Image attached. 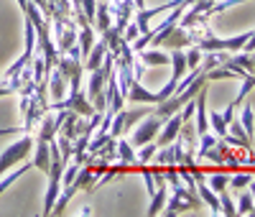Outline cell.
I'll return each mask as SVG.
<instances>
[{
    "instance_id": "1",
    "label": "cell",
    "mask_w": 255,
    "mask_h": 217,
    "mask_svg": "<svg viewBox=\"0 0 255 217\" xmlns=\"http://www.w3.org/2000/svg\"><path fill=\"white\" fill-rule=\"evenodd\" d=\"M36 143L33 133H26L23 138H18L15 143H10L3 154H0V177H3L5 171H10L13 166H18L20 161H26L31 156V146Z\"/></svg>"
},
{
    "instance_id": "2",
    "label": "cell",
    "mask_w": 255,
    "mask_h": 217,
    "mask_svg": "<svg viewBox=\"0 0 255 217\" xmlns=\"http://www.w3.org/2000/svg\"><path fill=\"white\" fill-rule=\"evenodd\" d=\"M163 120H166V118H158L156 113H148V115H143V123H140V125L133 130V138H130L133 148H140L143 143H151V141H156V136H158V130H161Z\"/></svg>"
},
{
    "instance_id": "3",
    "label": "cell",
    "mask_w": 255,
    "mask_h": 217,
    "mask_svg": "<svg viewBox=\"0 0 255 217\" xmlns=\"http://www.w3.org/2000/svg\"><path fill=\"white\" fill-rule=\"evenodd\" d=\"M143 115H148V110H120L113 115V123H110V136L113 138H120L123 133L133 128L135 120H143Z\"/></svg>"
},
{
    "instance_id": "4",
    "label": "cell",
    "mask_w": 255,
    "mask_h": 217,
    "mask_svg": "<svg viewBox=\"0 0 255 217\" xmlns=\"http://www.w3.org/2000/svg\"><path fill=\"white\" fill-rule=\"evenodd\" d=\"M181 123H184V115H181V110H179V113H174V115H168V118L163 120L161 130H158V136H156V143H158V146H168L171 141H176Z\"/></svg>"
},
{
    "instance_id": "5",
    "label": "cell",
    "mask_w": 255,
    "mask_h": 217,
    "mask_svg": "<svg viewBox=\"0 0 255 217\" xmlns=\"http://www.w3.org/2000/svg\"><path fill=\"white\" fill-rule=\"evenodd\" d=\"M232 115H235V105H227L222 113H217V110H212L209 113V128L215 130V133L222 138V136H227V125H230V120H232Z\"/></svg>"
},
{
    "instance_id": "6",
    "label": "cell",
    "mask_w": 255,
    "mask_h": 217,
    "mask_svg": "<svg viewBox=\"0 0 255 217\" xmlns=\"http://www.w3.org/2000/svg\"><path fill=\"white\" fill-rule=\"evenodd\" d=\"M46 84H49L51 97H54L56 102L67 97V87H69V82H67V77L61 74V69H59V67L49 69V74H46Z\"/></svg>"
},
{
    "instance_id": "7",
    "label": "cell",
    "mask_w": 255,
    "mask_h": 217,
    "mask_svg": "<svg viewBox=\"0 0 255 217\" xmlns=\"http://www.w3.org/2000/svg\"><path fill=\"white\" fill-rule=\"evenodd\" d=\"M125 102H161L158 100V92H148L145 87L140 84V79H135L133 77V82H130V90H128V95H125Z\"/></svg>"
},
{
    "instance_id": "8",
    "label": "cell",
    "mask_w": 255,
    "mask_h": 217,
    "mask_svg": "<svg viewBox=\"0 0 255 217\" xmlns=\"http://www.w3.org/2000/svg\"><path fill=\"white\" fill-rule=\"evenodd\" d=\"M176 141L184 146V151H191V154H194V151H197V143H199V133H197L194 123H191V120H184L181 128H179Z\"/></svg>"
},
{
    "instance_id": "9",
    "label": "cell",
    "mask_w": 255,
    "mask_h": 217,
    "mask_svg": "<svg viewBox=\"0 0 255 217\" xmlns=\"http://www.w3.org/2000/svg\"><path fill=\"white\" fill-rule=\"evenodd\" d=\"M33 146H36V154H33L31 164L49 177V171H51V148H49V141H36Z\"/></svg>"
},
{
    "instance_id": "10",
    "label": "cell",
    "mask_w": 255,
    "mask_h": 217,
    "mask_svg": "<svg viewBox=\"0 0 255 217\" xmlns=\"http://www.w3.org/2000/svg\"><path fill=\"white\" fill-rule=\"evenodd\" d=\"M105 56H108V46H105V41H95L92 49L87 54V59H84V72H92V69H100Z\"/></svg>"
},
{
    "instance_id": "11",
    "label": "cell",
    "mask_w": 255,
    "mask_h": 217,
    "mask_svg": "<svg viewBox=\"0 0 255 217\" xmlns=\"http://www.w3.org/2000/svg\"><path fill=\"white\" fill-rule=\"evenodd\" d=\"M140 61L145 64V67H163V64H171V54L166 51H158V49H140Z\"/></svg>"
},
{
    "instance_id": "12",
    "label": "cell",
    "mask_w": 255,
    "mask_h": 217,
    "mask_svg": "<svg viewBox=\"0 0 255 217\" xmlns=\"http://www.w3.org/2000/svg\"><path fill=\"white\" fill-rule=\"evenodd\" d=\"M197 192H199L202 202L212 210V215H222V212H220V194L212 189L207 182H197Z\"/></svg>"
},
{
    "instance_id": "13",
    "label": "cell",
    "mask_w": 255,
    "mask_h": 217,
    "mask_svg": "<svg viewBox=\"0 0 255 217\" xmlns=\"http://www.w3.org/2000/svg\"><path fill=\"white\" fill-rule=\"evenodd\" d=\"M102 41H105V46H108V51L113 56H120V46H123V31L113 23L110 28H105L102 31Z\"/></svg>"
},
{
    "instance_id": "14",
    "label": "cell",
    "mask_w": 255,
    "mask_h": 217,
    "mask_svg": "<svg viewBox=\"0 0 255 217\" xmlns=\"http://www.w3.org/2000/svg\"><path fill=\"white\" fill-rule=\"evenodd\" d=\"M92 26L102 33L105 28L113 26V18H110V8H108V0H97V8H95V20Z\"/></svg>"
},
{
    "instance_id": "15",
    "label": "cell",
    "mask_w": 255,
    "mask_h": 217,
    "mask_svg": "<svg viewBox=\"0 0 255 217\" xmlns=\"http://www.w3.org/2000/svg\"><path fill=\"white\" fill-rule=\"evenodd\" d=\"M166 200H168V184H161L153 194H151V205H148V210H145V215L148 217H153V215H161V210H163V205H166Z\"/></svg>"
},
{
    "instance_id": "16",
    "label": "cell",
    "mask_w": 255,
    "mask_h": 217,
    "mask_svg": "<svg viewBox=\"0 0 255 217\" xmlns=\"http://www.w3.org/2000/svg\"><path fill=\"white\" fill-rule=\"evenodd\" d=\"M230 148H232V146H230L225 138H220V141H217L215 146H212L202 159H209L212 164H225V159H227V154H230Z\"/></svg>"
},
{
    "instance_id": "17",
    "label": "cell",
    "mask_w": 255,
    "mask_h": 217,
    "mask_svg": "<svg viewBox=\"0 0 255 217\" xmlns=\"http://www.w3.org/2000/svg\"><path fill=\"white\" fill-rule=\"evenodd\" d=\"M118 161H125V164H130L133 169L138 166V159H135V148L130 141H125V138H118Z\"/></svg>"
},
{
    "instance_id": "18",
    "label": "cell",
    "mask_w": 255,
    "mask_h": 217,
    "mask_svg": "<svg viewBox=\"0 0 255 217\" xmlns=\"http://www.w3.org/2000/svg\"><path fill=\"white\" fill-rule=\"evenodd\" d=\"M31 166H33V164H26V161H20L15 171H10V174L5 171L3 177H0V194H3V192H5V189H8V187H10L13 182H15V179H20V177H23V174H26V171H28Z\"/></svg>"
},
{
    "instance_id": "19",
    "label": "cell",
    "mask_w": 255,
    "mask_h": 217,
    "mask_svg": "<svg viewBox=\"0 0 255 217\" xmlns=\"http://www.w3.org/2000/svg\"><path fill=\"white\" fill-rule=\"evenodd\" d=\"M207 184L220 194V192H225L230 187V174L227 171H212L209 177H207Z\"/></svg>"
},
{
    "instance_id": "20",
    "label": "cell",
    "mask_w": 255,
    "mask_h": 217,
    "mask_svg": "<svg viewBox=\"0 0 255 217\" xmlns=\"http://www.w3.org/2000/svg\"><path fill=\"white\" fill-rule=\"evenodd\" d=\"M240 125L245 128V133L250 136V141L255 138V110L250 105H245L243 102V118H240Z\"/></svg>"
},
{
    "instance_id": "21",
    "label": "cell",
    "mask_w": 255,
    "mask_h": 217,
    "mask_svg": "<svg viewBox=\"0 0 255 217\" xmlns=\"http://www.w3.org/2000/svg\"><path fill=\"white\" fill-rule=\"evenodd\" d=\"M253 87H255V74H245V77H243V87H240V92L235 95V100H232V105H235V110H238V107L245 102V97L253 92Z\"/></svg>"
},
{
    "instance_id": "22",
    "label": "cell",
    "mask_w": 255,
    "mask_h": 217,
    "mask_svg": "<svg viewBox=\"0 0 255 217\" xmlns=\"http://www.w3.org/2000/svg\"><path fill=\"white\" fill-rule=\"evenodd\" d=\"M235 210H238V215H250V217H255V197H253L250 192H243L240 200H238V205H235Z\"/></svg>"
},
{
    "instance_id": "23",
    "label": "cell",
    "mask_w": 255,
    "mask_h": 217,
    "mask_svg": "<svg viewBox=\"0 0 255 217\" xmlns=\"http://www.w3.org/2000/svg\"><path fill=\"white\" fill-rule=\"evenodd\" d=\"M156 151H158V143H156V141H151V143H143V146H140V151H135L138 166H143V164H148V161H153Z\"/></svg>"
},
{
    "instance_id": "24",
    "label": "cell",
    "mask_w": 255,
    "mask_h": 217,
    "mask_svg": "<svg viewBox=\"0 0 255 217\" xmlns=\"http://www.w3.org/2000/svg\"><path fill=\"white\" fill-rule=\"evenodd\" d=\"M253 179V174L250 171H232L230 174V187H235V189H245Z\"/></svg>"
},
{
    "instance_id": "25",
    "label": "cell",
    "mask_w": 255,
    "mask_h": 217,
    "mask_svg": "<svg viewBox=\"0 0 255 217\" xmlns=\"http://www.w3.org/2000/svg\"><path fill=\"white\" fill-rule=\"evenodd\" d=\"M220 212H222V215H227V217H235V215H238L235 202H232V197H230V192H227V189H225V192H220Z\"/></svg>"
},
{
    "instance_id": "26",
    "label": "cell",
    "mask_w": 255,
    "mask_h": 217,
    "mask_svg": "<svg viewBox=\"0 0 255 217\" xmlns=\"http://www.w3.org/2000/svg\"><path fill=\"white\" fill-rule=\"evenodd\" d=\"M143 182H145V192H148V197H151V194L158 189V187H156V179H153V171H151V169H143Z\"/></svg>"
},
{
    "instance_id": "27",
    "label": "cell",
    "mask_w": 255,
    "mask_h": 217,
    "mask_svg": "<svg viewBox=\"0 0 255 217\" xmlns=\"http://www.w3.org/2000/svg\"><path fill=\"white\" fill-rule=\"evenodd\" d=\"M138 36H140V31H138V26H135V23H130V20H128V26L123 28V38L133 43V41H135Z\"/></svg>"
},
{
    "instance_id": "28",
    "label": "cell",
    "mask_w": 255,
    "mask_h": 217,
    "mask_svg": "<svg viewBox=\"0 0 255 217\" xmlns=\"http://www.w3.org/2000/svg\"><path fill=\"white\" fill-rule=\"evenodd\" d=\"M248 187H250V194L255 197V179H250V184H248Z\"/></svg>"
}]
</instances>
